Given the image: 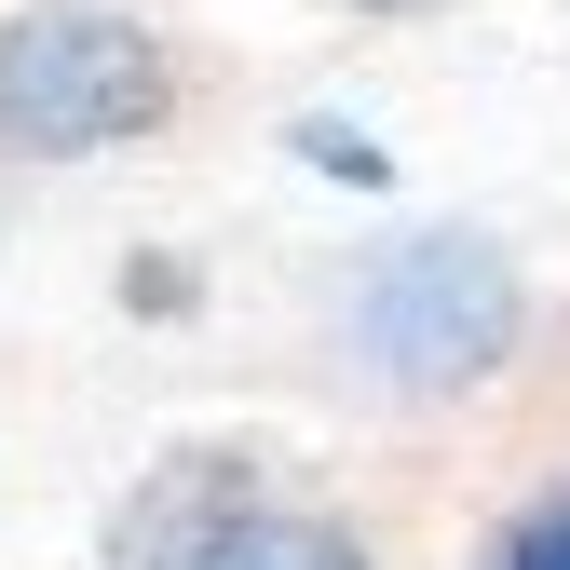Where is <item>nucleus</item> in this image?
<instances>
[{
	"label": "nucleus",
	"instance_id": "nucleus-1",
	"mask_svg": "<svg viewBox=\"0 0 570 570\" xmlns=\"http://www.w3.org/2000/svg\"><path fill=\"white\" fill-rule=\"evenodd\" d=\"M517 326H530L517 258L489 232H449V218L435 232H394L367 272H353V313H340L353 367H367L381 394H475L517 353Z\"/></svg>",
	"mask_w": 570,
	"mask_h": 570
},
{
	"label": "nucleus",
	"instance_id": "nucleus-2",
	"mask_svg": "<svg viewBox=\"0 0 570 570\" xmlns=\"http://www.w3.org/2000/svg\"><path fill=\"white\" fill-rule=\"evenodd\" d=\"M177 109V68L164 41L109 14V0H28L0 28V136L28 164H82V150H122Z\"/></svg>",
	"mask_w": 570,
	"mask_h": 570
},
{
	"label": "nucleus",
	"instance_id": "nucleus-3",
	"mask_svg": "<svg viewBox=\"0 0 570 570\" xmlns=\"http://www.w3.org/2000/svg\"><path fill=\"white\" fill-rule=\"evenodd\" d=\"M136 570H367V543L313 503H190L136 543Z\"/></svg>",
	"mask_w": 570,
	"mask_h": 570
},
{
	"label": "nucleus",
	"instance_id": "nucleus-4",
	"mask_svg": "<svg viewBox=\"0 0 570 570\" xmlns=\"http://www.w3.org/2000/svg\"><path fill=\"white\" fill-rule=\"evenodd\" d=\"M489 570H570V489H557V503H530L503 543H489Z\"/></svg>",
	"mask_w": 570,
	"mask_h": 570
}]
</instances>
